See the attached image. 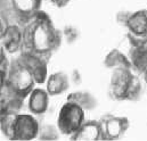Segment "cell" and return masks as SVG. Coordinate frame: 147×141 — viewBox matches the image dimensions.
Listing matches in <instances>:
<instances>
[{
  "mask_svg": "<svg viewBox=\"0 0 147 141\" xmlns=\"http://www.w3.org/2000/svg\"><path fill=\"white\" fill-rule=\"evenodd\" d=\"M48 106V96L43 90H33L30 93L29 98V108L34 114H42Z\"/></svg>",
  "mask_w": 147,
  "mask_h": 141,
  "instance_id": "5b68a950",
  "label": "cell"
},
{
  "mask_svg": "<svg viewBox=\"0 0 147 141\" xmlns=\"http://www.w3.org/2000/svg\"><path fill=\"white\" fill-rule=\"evenodd\" d=\"M39 125L30 115H16L14 122V139L29 140L37 136Z\"/></svg>",
  "mask_w": 147,
  "mask_h": 141,
  "instance_id": "277c9868",
  "label": "cell"
},
{
  "mask_svg": "<svg viewBox=\"0 0 147 141\" xmlns=\"http://www.w3.org/2000/svg\"><path fill=\"white\" fill-rule=\"evenodd\" d=\"M83 110L75 103H67L61 110L58 125L62 132L73 133L78 132L83 124Z\"/></svg>",
  "mask_w": 147,
  "mask_h": 141,
  "instance_id": "7a4b0ae2",
  "label": "cell"
},
{
  "mask_svg": "<svg viewBox=\"0 0 147 141\" xmlns=\"http://www.w3.org/2000/svg\"><path fill=\"white\" fill-rule=\"evenodd\" d=\"M99 133L100 130L96 123H87L82 124V126L76 132L75 138L80 140H96L99 137Z\"/></svg>",
  "mask_w": 147,
  "mask_h": 141,
  "instance_id": "8992f818",
  "label": "cell"
},
{
  "mask_svg": "<svg viewBox=\"0 0 147 141\" xmlns=\"http://www.w3.org/2000/svg\"><path fill=\"white\" fill-rule=\"evenodd\" d=\"M34 81V76L32 72L29 70L22 62L17 63L11 70L9 74V85L13 91L17 95L26 93Z\"/></svg>",
  "mask_w": 147,
  "mask_h": 141,
  "instance_id": "3957f363",
  "label": "cell"
},
{
  "mask_svg": "<svg viewBox=\"0 0 147 141\" xmlns=\"http://www.w3.org/2000/svg\"><path fill=\"white\" fill-rule=\"evenodd\" d=\"M122 130H123V126H122L121 120L112 118L106 123V133L111 138H115V137L120 136Z\"/></svg>",
  "mask_w": 147,
  "mask_h": 141,
  "instance_id": "9c48e42d",
  "label": "cell"
},
{
  "mask_svg": "<svg viewBox=\"0 0 147 141\" xmlns=\"http://www.w3.org/2000/svg\"><path fill=\"white\" fill-rule=\"evenodd\" d=\"M54 32L46 22H37L29 32V38L25 36V41L29 42V47L38 54L47 52L54 44Z\"/></svg>",
  "mask_w": 147,
  "mask_h": 141,
  "instance_id": "6da1fadb",
  "label": "cell"
},
{
  "mask_svg": "<svg viewBox=\"0 0 147 141\" xmlns=\"http://www.w3.org/2000/svg\"><path fill=\"white\" fill-rule=\"evenodd\" d=\"M64 88H66V82H65V80L62 75L57 74V75H54L49 79L48 90L51 93H59L61 91L64 90Z\"/></svg>",
  "mask_w": 147,
  "mask_h": 141,
  "instance_id": "ba28073f",
  "label": "cell"
},
{
  "mask_svg": "<svg viewBox=\"0 0 147 141\" xmlns=\"http://www.w3.org/2000/svg\"><path fill=\"white\" fill-rule=\"evenodd\" d=\"M11 2L20 15H26L34 9L37 0H11Z\"/></svg>",
  "mask_w": 147,
  "mask_h": 141,
  "instance_id": "52a82bcc",
  "label": "cell"
}]
</instances>
